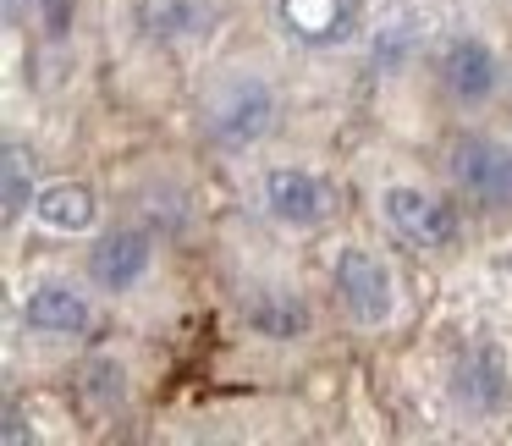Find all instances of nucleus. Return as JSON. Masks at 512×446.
<instances>
[{
  "instance_id": "0eeeda50",
  "label": "nucleus",
  "mask_w": 512,
  "mask_h": 446,
  "mask_svg": "<svg viewBox=\"0 0 512 446\" xmlns=\"http://www.w3.org/2000/svg\"><path fill=\"white\" fill-rule=\"evenodd\" d=\"M259 204H265V215L276 226H287V232H314V226L331 221L336 193L314 166H270L265 177H259Z\"/></svg>"
},
{
  "instance_id": "423d86ee",
  "label": "nucleus",
  "mask_w": 512,
  "mask_h": 446,
  "mask_svg": "<svg viewBox=\"0 0 512 446\" xmlns=\"http://www.w3.org/2000/svg\"><path fill=\"white\" fill-rule=\"evenodd\" d=\"M435 83H441V94L452 105H463V111H479V105H490L501 94V78H507V67H501L496 45L479 34H446L441 45H435Z\"/></svg>"
},
{
  "instance_id": "20e7f679",
  "label": "nucleus",
  "mask_w": 512,
  "mask_h": 446,
  "mask_svg": "<svg viewBox=\"0 0 512 446\" xmlns=\"http://www.w3.org/2000/svg\"><path fill=\"white\" fill-rule=\"evenodd\" d=\"M446 177L479 210H512V144L490 133H457L446 144Z\"/></svg>"
},
{
  "instance_id": "39448f33",
  "label": "nucleus",
  "mask_w": 512,
  "mask_h": 446,
  "mask_svg": "<svg viewBox=\"0 0 512 446\" xmlns=\"http://www.w3.org/2000/svg\"><path fill=\"white\" fill-rule=\"evenodd\" d=\"M276 28L309 56H331L369 34L364 0H276Z\"/></svg>"
},
{
  "instance_id": "ddd939ff",
  "label": "nucleus",
  "mask_w": 512,
  "mask_h": 446,
  "mask_svg": "<svg viewBox=\"0 0 512 446\" xmlns=\"http://www.w3.org/2000/svg\"><path fill=\"white\" fill-rule=\"evenodd\" d=\"M34 221L56 237H83V232L100 226V193H94L89 182H72V177L50 182V188H39Z\"/></svg>"
},
{
  "instance_id": "9b49d317",
  "label": "nucleus",
  "mask_w": 512,
  "mask_h": 446,
  "mask_svg": "<svg viewBox=\"0 0 512 446\" xmlns=\"http://www.w3.org/2000/svg\"><path fill=\"white\" fill-rule=\"evenodd\" d=\"M127 17H133V28H138L144 45L171 50V45H193V39L210 34L215 6L210 0H133Z\"/></svg>"
},
{
  "instance_id": "7ed1b4c3",
  "label": "nucleus",
  "mask_w": 512,
  "mask_h": 446,
  "mask_svg": "<svg viewBox=\"0 0 512 446\" xmlns=\"http://www.w3.org/2000/svg\"><path fill=\"white\" fill-rule=\"evenodd\" d=\"M375 204H380L391 232L402 243L424 248V254H452L463 243V215H457V204L430 193V188H419V182H386Z\"/></svg>"
},
{
  "instance_id": "a211bd4d",
  "label": "nucleus",
  "mask_w": 512,
  "mask_h": 446,
  "mask_svg": "<svg viewBox=\"0 0 512 446\" xmlns=\"http://www.w3.org/2000/svg\"><path fill=\"white\" fill-rule=\"evenodd\" d=\"M6 446H23V441H34V419H28L23 408H17V402H6Z\"/></svg>"
},
{
  "instance_id": "f03ea898",
  "label": "nucleus",
  "mask_w": 512,
  "mask_h": 446,
  "mask_svg": "<svg viewBox=\"0 0 512 446\" xmlns=\"http://www.w3.org/2000/svg\"><path fill=\"white\" fill-rule=\"evenodd\" d=\"M331 287L336 303L347 309V320L364 325V331H380V325L397 320V270L364 243H342L331 259Z\"/></svg>"
},
{
  "instance_id": "1a4fd4ad",
  "label": "nucleus",
  "mask_w": 512,
  "mask_h": 446,
  "mask_svg": "<svg viewBox=\"0 0 512 446\" xmlns=\"http://www.w3.org/2000/svg\"><path fill=\"white\" fill-rule=\"evenodd\" d=\"M17 314H23V325L34 336H50V342H72V336H89L94 320H100V309H94V298L78 287V281H34V287L23 292V303H17Z\"/></svg>"
},
{
  "instance_id": "9d476101",
  "label": "nucleus",
  "mask_w": 512,
  "mask_h": 446,
  "mask_svg": "<svg viewBox=\"0 0 512 446\" xmlns=\"http://www.w3.org/2000/svg\"><path fill=\"white\" fill-rule=\"evenodd\" d=\"M149 270H155V232H144V226H116V232L94 237V248H89V281L100 292L122 298V292L144 287Z\"/></svg>"
},
{
  "instance_id": "f257e3e1",
  "label": "nucleus",
  "mask_w": 512,
  "mask_h": 446,
  "mask_svg": "<svg viewBox=\"0 0 512 446\" xmlns=\"http://www.w3.org/2000/svg\"><path fill=\"white\" fill-rule=\"evenodd\" d=\"M276 116H281V100L259 72H226V78L204 94L199 127L221 155H248V149H259L276 133Z\"/></svg>"
},
{
  "instance_id": "f3484780",
  "label": "nucleus",
  "mask_w": 512,
  "mask_h": 446,
  "mask_svg": "<svg viewBox=\"0 0 512 446\" xmlns=\"http://www.w3.org/2000/svg\"><path fill=\"white\" fill-rule=\"evenodd\" d=\"M34 17H39V28H45L50 39H67L72 34V17H78V0H39Z\"/></svg>"
},
{
  "instance_id": "4468645a",
  "label": "nucleus",
  "mask_w": 512,
  "mask_h": 446,
  "mask_svg": "<svg viewBox=\"0 0 512 446\" xmlns=\"http://www.w3.org/2000/svg\"><path fill=\"white\" fill-rule=\"evenodd\" d=\"M0 204H6V226H17L39 204L34 160H28L23 144H6V160H0Z\"/></svg>"
},
{
  "instance_id": "6ab92c4d",
  "label": "nucleus",
  "mask_w": 512,
  "mask_h": 446,
  "mask_svg": "<svg viewBox=\"0 0 512 446\" xmlns=\"http://www.w3.org/2000/svg\"><path fill=\"white\" fill-rule=\"evenodd\" d=\"M34 6H39V0H6V23H23Z\"/></svg>"
},
{
  "instance_id": "dca6fc26",
  "label": "nucleus",
  "mask_w": 512,
  "mask_h": 446,
  "mask_svg": "<svg viewBox=\"0 0 512 446\" xmlns=\"http://www.w3.org/2000/svg\"><path fill=\"white\" fill-rule=\"evenodd\" d=\"M408 50H413V28H408V17H397V23H386L375 39V67L397 72L402 61H408Z\"/></svg>"
},
{
  "instance_id": "6e6552de",
  "label": "nucleus",
  "mask_w": 512,
  "mask_h": 446,
  "mask_svg": "<svg viewBox=\"0 0 512 446\" xmlns=\"http://www.w3.org/2000/svg\"><path fill=\"white\" fill-rule=\"evenodd\" d=\"M446 380H452V402L463 413H474V419H496L512 397V364L496 342H485V336L468 342L463 353L452 358V375Z\"/></svg>"
},
{
  "instance_id": "f8f14e48",
  "label": "nucleus",
  "mask_w": 512,
  "mask_h": 446,
  "mask_svg": "<svg viewBox=\"0 0 512 446\" xmlns=\"http://www.w3.org/2000/svg\"><path fill=\"white\" fill-rule=\"evenodd\" d=\"M243 325L265 342H303L314 331V309L298 287H254L243 298Z\"/></svg>"
},
{
  "instance_id": "2eb2a0df",
  "label": "nucleus",
  "mask_w": 512,
  "mask_h": 446,
  "mask_svg": "<svg viewBox=\"0 0 512 446\" xmlns=\"http://www.w3.org/2000/svg\"><path fill=\"white\" fill-rule=\"evenodd\" d=\"M78 391L94 413H122L127 408V369L116 364V358H94V364H83Z\"/></svg>"
}]
</instances>
